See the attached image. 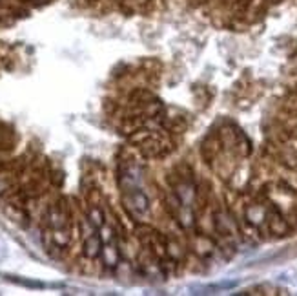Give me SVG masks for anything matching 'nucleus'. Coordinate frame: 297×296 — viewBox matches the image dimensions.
Instances as JSON below:
<instances>
[{
  "label": "nucleus",
  "mask_w": 297,
  "mask_h": 296,
  "mask_svg": "<svg viewBox=\"0 0 297 296\" xmlns=\"http://www.w3.org/2000/svg\"><path fill=\"white\" fill-rule=\"evenodd\" d=\"M84 240V243H82V253H84V256L88 258V260H95V258L101 256L102 253V236L98 234V231L91 232L89 236L82 238Z\"/></svg>",
  "instance_id": "f257e3e1"
},
{
  "label": "nucleus",
  "mask_w": 297,
  "mask_h": 296,
  "mask_svg": "<svg viewBox=\"0 0 297 296\" xmlns=\"http://www.w3.org/2000/svg\"><path fill=\"white\" fill-rule=\"evenodd\" d=\"M101 256L104 260V263H106V267H110V269L117 267V263H119V249H117V245H115L113 240L104 241Z\"/></svg>",
  "instance_id": "f03ea898"
},
{
  "label": "nucleus",
  "mask_w": 297,
  "mask_h": 296,
  "mask_svg": "<svg viewBox=\"0 0 297 296\" xmlns=\"http://www.w3.org/2000/svg\"><path fill=\"white\" fill-rule=\"evenodd\" d=\"M88 219L91 221V225H93L95 229H98V231L104 227V212H102L98 207H91V209H89Z\"/></svg>",
  "instance_id": "7ed1b4c3"
},
{
  "label": "nucleus",
  "mask_w": 297,
  "mask_h": 296,
  "mask_svg": "<svg viewBox=\"0 0 297 296\" xmlns=\"http://www.w3.org/2000/svg\"><path fill=\"white\" fill-rule=\"evenodd\" d=\"M248 219H250L252 223H261V219L264 218V211L261 207H250L246 212Z\"/></svg>",
  "instance_id": "20e7f679"
}]
</instances>
